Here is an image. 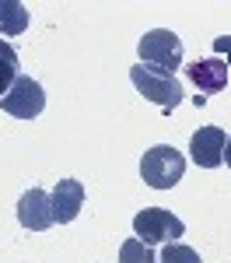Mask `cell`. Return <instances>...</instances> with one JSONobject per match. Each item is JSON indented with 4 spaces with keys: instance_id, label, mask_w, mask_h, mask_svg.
Wrapping results in <instances>:
<instances>
[{
    "instance_id": "5b68a950",
    "label": "cell",
    "mask_w": 231,
    "mask_h": 263,
    "mask_svg": "<svg viewBox=\"0 0 231 263\" xmlns=\"http://www.w3.org/2000/svg\"><path fill=\"white\" fill-rule=\"evenodd\" d=\"M0 109L11 112V116H18V120H35L42 109H46V91H42L39 81L18 78V81L11 84V91L0 99Z\"/></svg>"
},
{
    "instance_id": "7c38bea8",
    "label": "cell",
    "mask_w": 231,
    "mask_h": 263,
    "mask_svg": "<svg viewBox=\"0 0 231 263\" xmlns=\"http://www.w3.org/2000/svg\"><path fill=\"white\" fill-rule=\"evenodd\" d=\"M119 263H158L154 260V253H151V246L140 242V239H126L119 246Z\"/></svg>"
},
{
    "instance_id": "4fadbf2b",
    "label": "cell",
    "mask_w": 231,
    "mask_h": 263,
    "mask_svg": "<svg viewBox=\"0 0 231 263\" xmlns=\"http://www.w3.org/2000/svg\"><path fill=\"white\" fill-rule=\"evenodd\" d=\"M158 263H200V253L193 249V246H186V242H168L165 249H161V260Z\"/></svg>"
},
{
    "instance_id": "9c48e42d",
    "label": "cell",
    "mask_w": 231,
    "mask_h": 263,
    "mask_svg": "<svg viewBox=\"0 0 231 263\" xmlns=\"http://www.w3.org/2000/svg\"><path fill=\"white\" fill-rule=\"evenodd\" d=\"M186 78L200 91H203V99L207 95H217V91H224L228 88V63L217 60V57H210V60H196L186 67Z\"/></svg>"
},
{
    "instance_id": "9a60e30c",
    "label": "cell",
    "mask_w": 231,
    "mask_h": 263,
    "mask_svg": "<svg viewBox=\"0 0 231 263\" xmlns=\"http://www.w3.org/2000/svg\"><path fill=\"white\" fill-rule=\"evenodd\" d=\"M224 162H228V168H231V137H228V144H224Z\"/></svg>"
},
{
    "instance_id": "3957f363",
    "label": "cell",
    "mask_w": 231,
    "mask_h": 263,
    "mask_svg": "<svg viewBox=\"0 0 231 263\" xmlns=\"http://www.w3.org/2000/svg\"><path fill=\"white\" fill-rule=\"evenodd\" d=\"M130 81H133V88H137L147 102L161 105L165 112H172V109L182 102V84L175 81V74H161V70L140 63V67H130Z\"/></svg>"
},
{
    "instance_id": "5bb4252c",
    "label": "cell",
    "mask_w": 231,
    "mask_h": 263,
    "mask_svg": "<svg viewBox=\"0 0 231 263\" xmlns=\"http://www.w3.org/2000/svg\"><path fill=\"white\" fill-rule=\"evenodd\" d=\"M214 57L231 67V35H217V39H214Z\"/></svg>"
},
{
    "instance_id": "8fae6325",
    "label": "cell",
    "mask_w": 231,
    "mask_h": 263,
    "mask_svg": "<svg viewBox=\"0 0 231 263\" xmlns=\"http://www.w3.org/2000/svg\"><path fill=\"white\" fill-rule=\"evenodd\" d=\"M18 81V53L11 42L0 39V99L11 91V84Z\"/></svg>"
},
{
    "instance_id": "ba28073f",
    "label": "cell",
    "mask_w": 231,
    "mask_h": 263,
    "mask_svg": "<svg viewBox=\"0 0 231 263\" xmlns=\"http://www.w3.org/2000/svg\"><path fill=\"white\" fill-rule=\"evenodd\" d=\"M49 200H53V221L70 224L84 207V182L81 179H60L56 190L49 193Z\"/></svg>"
},
{
    "instance_id": "52a82bcc",
    "label": "cell",
    "mask_w": 231,
    "mask_h": 263,
    "mask_svg": "<svg viewBox=\"0 0 231 263\" xmlns=\"http://www.w3.org/2000/svg\"><path fill=\"white\" fill-rule=\"evenodd\" d=\"M18 221H21V228H28V232H46V228L53 224V200H49L46 190L32 186L28 193H21Z\"/></svg>"
},
{
    "instance_id": "30bf717a",
    "label": "cell",
    "mask_w": 231,
    "mask_h": 263,
    "mask_svg": "<svg viewBox=\"0 0 231 263\" xmlns=\"http://www.w3.org/2000/svg\"><path fill=\"white\" fill-rule=\"evenodd\" d=\"M25 28H28V7L21 0H0V32L21 35Z\"/></svg>"
},
{
    "instance_id": "7a4b0ae2",
    "label": "cell",
    "mask_w": 231,
    "mask_h": 263,
    "mask_svg": "<svg viewBox=\"0 0 231 263\" xmlns=\"http://www.w3.org/2000/svg\"><path fill=\"white\" fill-rule=\"evenodd\" d=\"M137 53H140V63L161 70V74H175L182 67V39L172 28H151V32H144Z\"/></svg>"
},
{
    "instance_id": "6da1fadb",
    "label": "cell",
    "mask_w": 231,
    "mask_h": 263,
    "mask_svg": "<svg viewBox=\"0 0 231 263\" xmlns=\"http://www.w3.org/2000/svg\"><path fill=\"white\" fill-rule=\"evenodd\" d=\"M182 172H186V158L172 144H154L140 158V179L151 190H172L175 182L182 179Z\"/></svg>"
},
{
    "instance_id": "8992f818",
    "label": "cell",
    "mask_w": 231,
    "mask_h": 263,
    "mask_svg": "<svg viewBox=\"0 0 231 263\" xmlns=\"http://www.w3.org/2000/svg\"><path fill=\"white\" fill-rule=\"evenodd\" d=\"M224 144H228V134L221 126H200L189 137V158L200 168H217L224 162Z\"/></svg>"
},
{
    "instance_id": "277c9868",
    "label": "cell",
    "mask_w": 231,
    "mask_h": 263,
    "mask_svg": "<svg viewBox=\"0 0 231 263\" xmlns=\"http://www.w3.org/2000/svg\"><path fill=\"white\" fill-rule=\"evenodd\" d=\"M133 232H137L140 242L158 246V242H175L179 235H186V224H182V218H175L165 207H144L133 218Z\"/></svg>"
}]
</instances>
